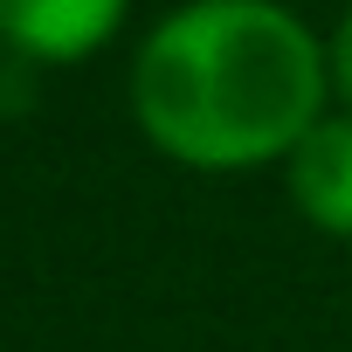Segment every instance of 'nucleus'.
Returning <instances> with one entry per match:
<instances>
[{"label": "nucleus", "mask_w": 352, "mask_h": 352, "mask_svg": "<svg viewBox=\"0 0 352 352\" xmlns=\"http://www.w3.org/2000/svg\"><path fill=\"white\" fill-rule=\"evenodd\" d=\"M276 173H283V194H290L297 221L311 235L352 249V111H324Z\"/></svg>", "instance_id": "3"}, {"label": "nucleus", "mask_w": 352, "mask_h": 352, "mask_svg": "<svg viewBox=\"0 0 352 352\" xmlns=\"http://www.w3.org/2000/svg\"><path fill=\"white\" fill-rule=\"evenodd\" d=\"M324 56H331V97H338V111H352V0L338 8V21L324 35Z\"/></svg>", "instance_id": "4"}, {"label": "nucleus", "mask_w": 352, "mask_h": 352, "mask_svg": "<svg viewBox=\"0 0 352 352\" xmlns=\"http://www.w3.org/2000/svg\"><path fill=\"white\" fill-rule=\"evenodd\" d=\"M124 104L166 166L263 173L331 111V56L290 0H180L138 35Z\"/></svg>", "instance_id": "1"}, {"label": "nucleus", "mask_w": 352, "mask_h": 352, "mask_svg": "<svg viewBox=\"0 0 352 352\" xmlns=\"http://www.w3.org/2000/svg\"><path fill=\"white\" fill-rule=\"evenodd\" d=\"M131 21V0H0V49L35 69H76L104 56Z\"/></svg>", "instance_id": "2"}]
</instances>
